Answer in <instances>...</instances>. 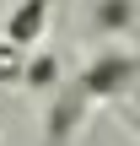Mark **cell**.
Returning <instances> with one entry per match:
<instances>
[{
    "label": "cell",
    "mask_w": 140,
    "mask_h": 146,
    "mask_svg": "<svg viewBox=\"0 0 140 146\" xmlns=\"http://www.w3.org/2000/svg\"><path fill=\"white\" fill-rule=\"evenodd\" d=\"M140 76V60L129 49H103V54H92L81 70H76V87L92 98V103H103V98H119V92H129Z\"/></svg>",
    "instance_id": "1"
},
{
    "label": "cell",
    "mask_w": 140,
    "mask_h": 146,
    "mask_svg": "<svg viewBox=\"0 0 140 146\" xmlns=\"http://www.w3.org/2000/svg\"><path fill=\"white\" fill-rule=\"evenodd\" d=\"M86 108H92V98L76 87V76H70V81H59V87H54V98H49L43 141H38V146H70L76 135H81V125H86Z\"/></svg>",
    "instance_id": "2"
},
{
    "label": "cell",
    "mask_w": 140,
    "mask_h": 146,
    "mask_svg": "<svg viewBox=\"0 0 140 146\" xmlns=\"http://www.w3.org/2000/svg\"><path fill=\"white\" fill-rule=\"evenodd\" d=\"M49 11H54V0H16L0 22V38H11L16 49H32L49 27Z\"/></svg>",
    "instance_id": "3"
},
{
    "label": "cell",
    "mask_w": 140,
    "mask_h": 146,
    "mask_svg": "<svg viewBox=\"0 0 140 146\" xmlns=\"http://www.w3.org/2000/svg\"><path fill=\"white\" fill-rule=\"evenodd\" d=\"M59 81H65L59 54H27V60H22V87H27V92H54Z\"/></svg>",
    "instance_id": "4"
},
{
    "label": "cell",
    "mask_w": 140,
    "mask_h": 146,
    "mask_svg": "<svg viewBox=\"0 0 140 146\" xmlns=\"http://www.w3.org/2000/svg\"><path fill=\"white\" fill-rule=\"evenodd\" d=\"M92 22L103 33H124V27H135V0H97L92 5Z\"/></svg>",
    "instance_id": "5"
},
{
    "label": "cell",
    "mask_w": 140,
    "mask_h": 146,
    "mask_svg": "<svg viewBox=\"0 0 140 146\" xmlns=\"http://www.w3.org/2000/svg\"><path fill=\"white\" fill-rule=\"evenodd\" d=\"M22 60H27V54H22L11 38H0V92H5V87H22Z\"/></svg>",
    "instance_id": "6"
}]
</instances>
